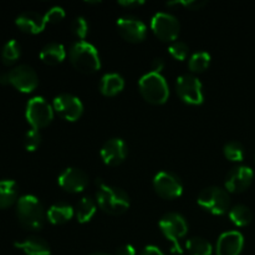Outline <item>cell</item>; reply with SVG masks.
Segmentation results:
<instances>
[{
    "label": "cell",
    "mask_w": 255,
    "mask_h": 255,
    "mask_svg": "<svg viewBox=\"0 0 255 255\" xmlns=\"http://www.w3.org/2000/svg\"><path fill=\"white\" fill-rule=\"evenodd\" d=\"M96 202L100 209L111 216L124 214L129 208V197L126 192L119 187L110 186L104 183L101 179H97Z\"/></svg>",
    "instance_id": "1"
},
{
    "label": "cell",
    "mask_w": 255,
    "mask_h": 255,
    "mask_svg": "<svg viewBox=\"0 0 255 255\" xmlns=\"http://www.w3.org/2000/svg\"><path fill=\"white\" fill-rule=\"evenodd\" d=\"M16 216L20 224L30 231H40L46 219L44 206L32 194H25L17 199Z\"/></svg>",
    "instance_id": "2"
},
{
    "label": "cell",
    "mask_w": 255,
    "mask_h": 255,
    "mask_svg": "<svg viewBox=\"0 0 255 255\" xmlns=\"http://www.w3.org/2000/svg\"><path fill=\"white\" fill-rule=\"evenodd\" d=\"M69 59L72 66L84 74H92L101 67L99 51L86 40H77L70 46Z\"/></svg>",
    "instance_id": "3"
},
{
    "label": "cell",
    "mask_w": 255,
    "mask_h": 255,
    "mask_svg": "<svg viewBox=\"0 0 255 255\" xmlns=\"http://www.w3.org/2000/svg\"><path fill=\"white\" fill-rule=\"evenodd\" d=\"M158 226L163 236L172 243V254H183L179 239L184 238L186 234L188 233V223H187L186 218L177 212H169L162 217Z\"/></svg>",
    "instance_id": "4"
},
{
    "label": "cell",
    "mask_w": 255,
    "mask_h": 255,
    "mask_svg": "<svg viewBox=\"0 0 255 255\" xmlns=\"http://www.w3.org/2000/svg\"><path fill=\"white\" fill-rule=\"evenodd\" d=\"M139 94L152 105H162L168 100L169 86L161 74L147 72L138 81Z\"/></svg>",
    "instance_id": "5"
},
{
    "label": "cell",
    "mask_w": 255,
    "mask_h": 255,
    "mask_svg": "<svg viewBox=\"0 0 255 255\" xmlns=\"http://www.w3.org/2000/svg\"><path fill=\"white\" fill-rule=\"evenodd\" d=\"M197 203L209 213L214 216H223L228 212L231 207V198L226 188H221L217 186L207 187L202 189L198 194Z\"/></svg>",
    "instance_id": "6"
},
{
    "label": "cell",
    "mask_w": 255,
    "mask_h": 255,
    "mask_svg": "<svg viewBox=\"0 0 255 255\" xmlns=\"http://www.w3.org/2000/svg\"><path fill=\"white\" fill-rule=\"evenodd\" d=\"M54 109L44 97L35 96L30 99L26 104L25 117L31 128L40 129L46 127L54 119Z\"/></svg>",
    "instance_id": "7"
},
{
    "label": "cell",
    "mask_w": 255,
    "mask_h": 255,
    "mask_svg": "<svg viewBox=\"0 0 255 255\" xmlns=\"http://www.w3.org/2000/svg\"><path fill=\"white\" fill-rule=\"evenodd\" d=\"M176 91L179 99L192 106H198L203 102V86L196 75L183 74L177 79Z\"/></svg>",
    "instance_id": "8"
},
{
    "label": "cell",
    "mask_w": 255,
    "mask_h": 255,
    "mask_svg": "<svg viewBox=\"0 0 255 255\" xmlns=\"http://www.w3.org/2000/svg\"><path fill=\"white\" fill-rule=\"evenodd\" d=\"M151 29L159 40L164 42H173L177 41L181 25L173 14L159 11L152 16Z\"/></svg>",
    "instance_id": "9"
},
{
    "label": "cell",
    "mask_w": 255,
    "mask_h": 255,
    "mask_svg": "<svg viewBox=\"0 0 255 255\" xmlns=\"http://www.w3.org/2000/svg\"><path fill=\"white\" fill-rule=\"evenodd\" d=\"M153 188L159 197L164 199H174L183 193V183L173 172L162 171L154 176Z\"/></svg>",
    "instance_id": "10"
},
{
    "label": "cell",
    "mask_w": 255,
    "mask_h": 255,
    "mask_svg": "<svg viewBox=\"0 0 255 255\" xmlns=\"http://www.w3.org/2000/svg\"><path fill=\"white\" fill-rule=\"evenodd\" d=\"M52 109L61 119L75 122L84 114V104L77 96L71 94H60L52 101Z\"/></svg>",
    "instance_id": "11"
},
{
    "label": "cell",
    "mask_w": 255,
    "mask_h": 255,
    "mask_svg": "<svg viewBox=\"0 0 255 255\" xmlns=\"http://www.w3.org/2000/svg\"><path fill=\"white\" fill-rule=\"evenodd\" d=\"M10 85L19 90L20 92L29 94L32 92L39 85V77L36 71L29 65H17L9 71Z\"/></svg>",
    "instance_id": "12"
},
{
    "label": "cell",
    "mask_w": 255,
    "mask_h": 255,
    "mask_svg": "<svg viewBox=\"0 0 255 255\" xmlns=\"http://www.w3.org/2000/svg\"><path fill=\"white\" fill-rule=\"evenodd\" d=\"M117 30L125 40L129 42H141L146 39L147 26L141 19L131 15L117 19Z\"/></svg>",
    "instance_id": "13"
},
{
    "label": "cell",
    "mask_w": 255,
    "mask_h": 255,
    "mask_svg": "<svg viewBox=\"0 0 255 255\" xmlns=\"http://www.w3.org/2000/svg\"><path fill=\"white\" fill-rule=\"evenodd\" d=\"M254 179V172L248 166H237L228 172L224 187L228 193H242L251 187Z\"/></svg>",
    "instance_id": "14"
},
{
    "label": "cell",
    "mask_w": 255,
    "mask_h": 255,
    "mask_svg": "<svg viewBox=\"0 0 255 255\" xmlns=\"http://www.w3.org/2000/svg\"><path fill=\"white\" fill-rule=\"evenodd\" d=\"M57 183L64 191L70 193H80L89 186V176L82 169L69 167L59 174Z\"/></svg>",
    "instance_id": "15"
},
{
    "label": "cell",
    "mask_w": 255,
    "mask_h": 255,
    "mask_svg": "<svg viewBox=\"0 0 255 255\" xmlns=\"http://www.w3.org/2000/svg\"><path fill=\"white\" fill-rule=\"evenodd\" d=\"M101 158L107 166H117L121 164L126 159L128 154V147L126 142L120 137H114V138L107 139L101 147Z\"/></svg>",
    "instance_id": "16"
},
{
    "label": "cell",
    "mask_w": 255,
    "mask_h": 255,
    "mask_svg": "<svg viewBox=\"0 0 255 255\" xmlns=\"http://www.w3.org/2000/svg\"><path fill=\"white\" fill-rule=\"evenodd\" d=\"M244 237L238 231L224 232L216 244L217 255H239L243 251Z\"/></svg>",
    "instance_id": "17"
},
{
    "label": "cell",
    "mask_w": 255,
    "mask_h": 255,
    "mask_svg": "<svg viewBox=\"0 0 255 255\" xmlns=\"http://www.w3.org/2000/svg\"><path fill=\"white\" fill-rule=\"evenodd\" d=\"M15 24L21 31L27 34H39L46 26L45 15L36 11H25L20 14L15 20Z\"/></svg>",
    "instance_id": "18"
},
{
    "label": "cell",
    "mask_w": 255,
    "mask_h": 255,
    "mask_svg": "<svg viewBox=\"0 0 255 255\" xmlns=\"http://www.w3.org/2000/svg\"><path fill=\"white\" fill-rule=\"evenodd\" d=\"M15 248L24 252L25 255H51L49 243L40 237L31 236L21 242H15Z\"/></svg>",
    "instance_id": "19"
},
{
    "label": "cell",
    "mask_w": 255,
    "mask_h": 255,
    "mask_svg": "<svg viewBox=\"0 0 255 255\" xmlns=\"http://www.w3.org/2000/svg\"><path fill=\"white\" fill-rule=\"evenodd\" d=\"M75 216V208H72L70 204L65 202H59V203L52 204L46 212V218L54 226H61V224L67 223Z\"/></svg>",
    "instance_id": "20"
},
{
    "label": "cell",
    "mask_w": 255,
    "mask_h": 255,
    "mask_svg": "<svg viewBox=\"0 0 255 255\" xmlns=\"http://www.w3.org/2000/svg\"><path fill=\"white\" fill-rule=\"evenodd\" d=\"M66 57V49L60 42H49L40 51V59L46 65L55 66L61 64Z\"/></svg>",
    "instance_id": "21"
},
{
    "label": "cell",
    "mask_w": 255,
    "mask_h": 255,
    "mask_svg": "<svg viewBox=\"0 0 255 255\" xmlns=\"http://www.w3.org/2000/svg\"><path fill=\"white\" fill-rule=\"evenodd\" d=\"M125 87V80L117 72H109L101 77L100 81V91L105 96H116Z\"/></svg>",
    "instance_id": "22"
},
{
    "label": "cell",
    "mask_w": 255,
    "mask_h": 255,
    "mask_svg": "<svg viewBox=\"0 0 255 255\" xmlns=\"http://www.w3.org/2000/svg\"><path fill=\"white\" fill-rule=\"evenodd\" d=\"M19 187L11 179L0 181V209L9 208L17 202Z\"/></svg>",
    "instance_id": "23"
},
{
    "label": "cell",
    "mask_w": 255,
    "mask_h": 255,
    "mask_svg": "<svg viewBox=\"0 0 255 255\" xmlns=\"http://www.w3.org/2000/svg\"><path fill=\"white\" fill-rule=\"evenodd\" d=\"M97 211V202L91 197H84L80 199L75 208V216L79 223L85 224L91 221Z\"/></svg>",
    "instance_id": "24"
},
{
    "label": "cell",
    "mask_w": 255,
    "mask_h": 255,
    "mask_svg": "<svg viewBox=\"0 0 255 255\" xmlns=\"http://www.w3.org/2000/svg\"><path fill=\"white\" fill-rule=\"evenodd\" d=\"M229 219L237 227H246L253 219V213L244 204H237L229 211Z\"/></svg>",
    "instance_id": "25"
},
{
    "label": "cell",
    "mask_w": 255,
    "mask_h": 255,
    "mask_svg": "<svg viewBox=\"0 0 255 255\" xmlns=\"http://www.w3.org/2000/svg\"><path fill=\"white\" fill-rule=\"evenodd\" d=\"M186 248L191 255H212L213 247L202 237H193L186 242Z\"/></svg>",
    "instance_id": "26"
},
{
    "label": "cell",
    "mask_w": 255,
    "mask_h": 255,
    "mask_svg": "<svg viewBox=\"0 0 255 255\" xmlns=\"http://www.w3.org/2000/svg\"><path fill=\"white\" fill-rule=\"evenodd\" d=\"M20 55H21V49H20L19 42L14 39L9 40L1 50L2 64L7 65V66L15 64L19 60Z\"/></svg>",
    "instance_id": "27"
},
{
    "label": "cell",
    "mask_w": 255,
    "mask_h": 255,
    "mask_svg": "<svg viewBox=\"0 0 255 255\" xmlns=\"http://www.w3.org/2000/svg\"><path fill=\"white\" fill-rule=\"evenodd\" d=\"M211 64V55L207 51H197L191 55L188 60V67L192 72H202L208 69Z\"/></svg>",
    "instance_id": "28"
},
{
    "label": "cell",
    "mask_w": 255,
    "mask_h": 255,
    "mask_svg": "<svg viewBox=\"0 0 255 255\" xmlns=\"http://www.w3.org/2000/svg\"><path fill=\"white\" fill-rule=\"evenodd\" d=\"M223 153L227 159L232 162H242L244 159V147L243 144L237 141H231L226 143L223 148Z\"/></svg>",
    "instance_id": "29"
},
{
    "label": "cell",
    "mask_w": 255,
    "mask_h": 255,
    "mask_svg": "<svg viewBox=\"0 0 255 255\" xmlns=\"http://www.w3.org/2000/svg\"><path fill=\"white\" fill-rule=\"evenodd\" d=\"M89 30H90L89 21H87L84 16H77L72 20L71 31L72 34H74L76 37H79L80 40L86 39L87 34H89Z\"/></svg>",
    "instance_id": "30"
},
{
    "label": "cell",
    "mask_w": 255,
    "mask_h": 255,
    "mask_svg": "<svg viewBox=\"0 0 255 255\" xmlns=\"http://www.w3.org/2000/svg\"><path fill=\"white\" fill-rule=\"evenodd\" d=\"M40 143H41V133H40L39 129L30 128L26 132L24 138V146L26 148V151L34 152L39 148Z\"/></svg>",
    "instance_id": "31"
},
{
    "label": "cell",
    "mask_w": 255,
    "mask_h": 255,
    "mask_svg": "<svg viewBox=\"0 0 255 255\" xmlns=\"http://www.w3.org/2000/svg\"><path fill=\"white\" fill-rule=\"evenodd\" d=\"M168 51L172 57H174L176 60H179V61H183L188 56L189 47L186 42L177 40V41L171 42V45L168 46Z\"/></svg>",
    "instance_id": "32"
},
{
    "label": "cell",
    "mask_w": 255,
    "mask_h": 255,
    "mask_svg": "<svg viewBox=\"0 0 255 255\" xmlns=\"http://www.w3.org/2000/svg\"><path fill=\"white\" fill-rule=\"evenodd\" d=\"M44 15H45V20H46V22L55 24V22H59L64 19L65 10H64V7H61V6H52V7H50V9L46 11V14H44Z\"/></svg>",
    "instance_id": "33"
},
{
    "label": "cell",
    "mask_w": 255,
    "mask_h": 255,
    "mask_svg": "<svg viewBox=\"0 0 255 255\" xmlns=\"http://www.w3.org/2000/svg\"><path fill=\"white\" fill-rule=\"evenodd\" d=\"M207 2L203 0H177V1H169L167 2L168 6H176V5H182V6L187 7L189 10H199L203 7Z\"/></svg>",
    "instance_id": "34"
},
{
    "label": "cell",
    "mask_w": 255,
    "mask_h": 255,
    "mask_svg": "<svg viewBox=\"0 0 255 255\" xmlns=\"http://www.w3.org/2000/svg\"><path fill=\"white\" fill-rule=\"evenodd\" d=\"M115 255H136V249L131 244H125L117 249Z\"/></svg>",
    "instance_id": "35"
},
{
    "label": "cell",
    "mask_w": 255,
    "mask_h": 255,
    "mask_svg": "<svg viewBox=\"0 0 255 255\" xmlns=\"http://www.w3.org/2000/svg\"><path fill=\"white\" fill-rule=\"evenodd\" d=\"M152 72H156V74H161L162 70L164 69V60L161 59V57H157L152 61L151 65Z\"/></svg>",
    "instance_id": "36"
},
{
    "label": "cell",
    "mask_w": 255,
    "mask_h": 255,
    "mask_svg": "<svg viewBox=\"0 0 255 255\" xmlns=\"http://www.w3.org/2000/svg\"><path fill=\"white\" fill-rule=\"evenodd\" d=\"M139 255H164L163 252L156 246H147Z\"/></svg>",
    "instance_id": "37"
},
{
    "label": "cell",
    "mask_w": 255,
    "mask_h": 255,
    "mask_svg": "<svg viewBox=\"0 0 255 255\" xmlns=\"http://www.w3.org/2000/svg\"><path fill=\"white\" fill-rule=\"evenodd\" d=\"M119 4L125 7H137L144 4L143 0H119Z\"/></svg>",
    "instance_id": "38"
},
{
    "label": "cell",
    "mask_w": 255,
    "mask_h": 255,
    "mask_svg": "<svg viewBox=\"0 0 255 255\" xmlns=\"http://www.w3.org/2000/svg\"><path fill=\"white\" fill-rule=\"evenodd\" d=\"M0 84L1 85H9L10 84L9 72H1V74H0Z\"/></svg>",
    "instance_id": "39"
},
{
    "label": "cell",
    "mask_w": 255,
    "mask_h": 255,
    "mask_svg": "<svg viewBox=\"0 0 255 255\" xmlns=\"http://www.w3.org/2000/svg\"><path fill=\"white\" fill-rule=\"evenodd\" d=\"M87 4H100V1H89V0H87Z\"/></svg>",
    "instance_id": "40"
},
{
    "label": "cell",
    "mask_w": 255,
    "mask_h": 255,
    "mask_svg": "<svg viewBox=\"0 0 255 255\" xmlns=\"http://www.w3.org/2000/svg\"><path fill=\"white\" fill-rule=\"evenodd\" d=\"M91 255H109V254H105V253H95V254H91Z\"/></svg>",
    "instance_id": "41"
}]
</instances>
